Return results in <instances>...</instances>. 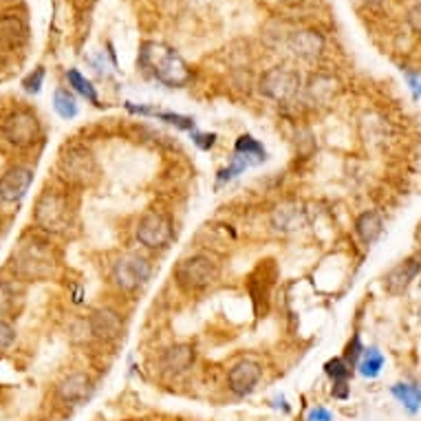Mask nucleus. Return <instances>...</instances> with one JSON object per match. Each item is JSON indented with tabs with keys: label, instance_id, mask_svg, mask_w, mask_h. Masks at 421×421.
Segmentation results:
<instances>
[{
	"label": "nucleus",
	"instance_id": "1",
	"mask_svg": "<svg viewBox=\"0 0 421 421\" xmlns=\"http://www.w3.org/2000/svg\"><path fill=\"white\" fill-rule=\"evenodd\" d=\"M139 69L146 71L161 84L179 88L190 82V69L177 51L161 43H143L139 49Z\"/></svg>",
	"mask_w": 421,
	"mask_h": 421
},
{
	"label": "nucleus",
	"instance_id": "2",
	"mask_svg": "<svg viewBox=\"0 0 421 421\" xmlns=\"http://www.w3.org/2000/svg\"><path fill=\"white\" fill-rule=\"evenodd\" d=\"M12 267L20 278L47 280L56 272V254L45 241L25 239L12 254Z\"/></svg>",
	"mask_w": 421,
	"mask_h": 421
},
{
	"label": "nucleus",
	"instance_id": "3",
	"mask_svg": "<svg viewBox=\"0 0 421 421\" xmlns=\"http://www.w3.org/2000/svg\"><path fill=\"white\" fill-rule=\"evenodd\" d=\"M75 210L69 197L60 192H45L36 203V223L38 228L51 234H64L73 228Z\"/></svg>",
	"mask_w": 421,
	"mask_h": 421
},
{
	"label": "nucleus",
	"instance_id": "4",
	"mask_svg": "<svg viewBox=\"0 0 421 421\" xmlns=\"http://www.w3.org/2000/svg\"><path fill=\"white\" fill-rule=\"evenodd\" d=\"M300 75L287 67H274L261 77V93L278 104H291L300 95Z\"/></svg>",
	"mask_w": 421,
	"mask_h": 421
},
{
	"label": "nucleus",
	"instance_id": "5",
	"mask_svg": "<svg viewBox=\"0 0 421 421\" xmlns=\"http://www.w3.org/2000/svg\"><path fill=\"white\" fill-rule=\"evenodd\" d=\"M179 285L183 289H190V291H197V289H205L210 287L212 282H217L219 278V265L214 263L210 256H192V258H186L183 263H179L177 272Z\"/></svg>",
	"mask_w": 421,
	"mask_h": 421
},
{
	"label": "nucleus",
	"instance_id": "6",
	"mask_svg": "<svg viewBox=\"0 0 421 421\" xmlns=\"http://www.w3.org/2000/svg\"><path fill=\"white\" fill-rule=\"evenodd\" d=\"M60 172L73 186H91L97 179V161L91 150L73 146L60 159Z\"/></svg>",
	"mask_w": 421,
	"mask_h": 421
},
{
	"label": "nucleus",
	"instance_id": "7",
	"mask_svg": "<svg viewBox=\"0 0 421 421\" xmlns=\"http://www.w3.org/2000/svg\"><path fill=\"white\" fill-rule=\"evenodd\" d=\"M152 267L139 254H124L112 265V280L121 291H137L150 280Z\"/></svg>",
	"mask_w": 421,
	"mask_h": 421
},
{
	"label": "nucleus",
	"instance_id": "8",
	"mask_svg": "<svg viewBox=\"0 0 421 421\" xmlns=\"http://www.w3.org/2000/svg\"><path fill=\"white\" fill-rule=\"evenodd\" d=\"M3 139L14 148H29L40 137V121L34 112L29 110H16L12 112L0 126Z\"/></svg>",
	"mask_w": 421,
	"mask_h": 421
},
{
	"label": "nucleus",
	"instance_id": "9",
	"mask_svg": "<svg viewBox=\"0 0 421 421\" xmlns=\"http://www.w3.org/2000/svg\"><path fill=\"white\" fill-rule=\"evenodd\" d=\"M172 221L166 214L150 212L137 225V241L148 250H161L172 241Z\"/></svg>",
	"mask_w": 421,
	"mask_h": 421
},
{
	"label": "nucleus",
	"instance_id": "10",
	"mask_svg": "<svg viewBox=\"0 0 421 421\" xmlns=\"http://www.w3.org/2000/svg\"><path fill=\"white\" fill-rule=\"evenodd\" d=\"M34 183V172L29 168L16 166L9 168L3 177H0V201L5 203H18L27 197L29 188Z\"/></svg>",
	"mask_w": 421,
	"mask_h": 421
},
{
	"label": "nucleus",
	"instance_id": "11",
	"mask_svg": "<svg viewBox=\"0 0 421 421\" xmlns=\"http://www.w3.org/2000/svg\"><path fill=\"white\" fill-rule=\"evenodd\" d=\"M261 377H263L261 364L254 362V359H243V362L232 366V371L228 375V382H230V388L234 390L236 395H248L256 388V384L261 382Z\"/></svg>",
	"mask_w": 421,
	"mask_h": 421
},
{
	"label": "nucleus",
	"instance_id": "12",
	"mask_svg": "<svg viewBox=\"0 0 421 421\" xmlns=\"http://www.w3.org/2000/svg\"><path fill=\"white\" fill-rule=\"evenodd\" d=\"M88 328L91 333L99 340H117L121 335V328H124V322H121V315L112 309H97L93 311V315L88 317Z\"/></svg>",
	"mask_w": 421,
	"mask_h": 421
},
{
	"label": "nucleus",
	"instance_id": "13",
	"mask_svg": "<svg viewBox=\"0 0 421 421\" xmlns=\"http://www.w3.org/2000/svg\"><path fill=\"white\" fill-rule=\"evenodd\" d=\"M91 393H93V382H91V377L84 375V373L69 375L58 386V397L62 399V402H67V404L84 402V399L91 397Z\"/></svg>",
	"mask_w": 421,
	"mask_h": 421
},
{
	"label": "nucleus",
	"instance_id": "14",
	"mask_svg": "<svg viewBox=\"0 0 421 421\" xmlns=\"http://www.w3.org/2000/svg\"><path fill=\"white\" fill-rule=\"evenodd\" d=\"M421 272V261H415V258H408L404 263H399L397 267L388 272L386 276V289L390 293H402L404 289H408V285L415 280V276Z\"/></svg>",
	"mask_w": 421,
	"mask_h": 421
},
{
	"label": "nucleus",
	"instance_id": "15",
	"mask_svg": "<svg viewBox=\"0 0 421 421\" xmlns=\"http://www.w3.org/2000/svg\"><path fill=\"white\" fill-rule=\"evenodd\" d=\"M194 364V348L190 344H177L161 357V368L170 375H181Z\"/></svg>",
	"mask_w": 421,
	"mask_h": 421
},
{
	"label": "nucleus",
	"instance_id": "16",
	"mask_svg": "<svg viewBox=\"0 0 421 421\" xmlns=\"http://www.w3.org/2000/svg\"><path fill=\"white\" fill-rule=\"evenodd\" d=\"M322 38L313 34V32H296L291 38H289V49L293 51L296 56H300V58H306V60H311L315 56H320L322 53Z\"/></svg>",
	"mask_w": 421,
	"mask_h": 421
},
{
	"label": "nucleus",
	"instance_id": "17",
	"mask_svg": "<svg viewBox=\"0 0 421 421\" xmlns=\"http://www.w3.org/2000/svg\"><path fill=\"white\" fill-rule=\"evenodd\" d=\"M274 228L280 232H296L304 228L306 223V214L304 210H300L298 205H282L274 212Z\"/></svg>",
	"mask_w": 421,
	"mask_h": 421
},
{
	"label": "nucleus",
	"instance_id": "18",
	"mask_svg": "<svg viewBox=\"0 0 421 421\" xmlns=\"http://www.w3.org/2000/svg\"><path fill=\"white\" fill-rule=\"evenodd\" d=\"M382 230H384V221L379 217V212H373V210L364 212V214H359V219L355 221V232L366 245H373L379 239Z\"/></svg>",
	"mask_w": 421,
	"mask_h": 421
},
{
	"label": "nucleus",
	"instance_id": "19",
	"mask_svg": "<svg viewBox=\"0 0 421 421\" xmlns=\"http://www.w3.org/2000/svg\"><path fill=\"white\" fill-rule=\"evenodd\" d=\"M126 108L130 112H139V115H150V117H157L161 121H168V124H174L177 128L183 130H192L194 128V119L186 117V115H179V112H166V110H155V108H143V106H135L132 101H128Z\"/></svg>",
	"mask_w": 421,
	"mask_h": 421
},
{
	"label": "nucleus",
	"instance_id": "20",
	"mask_svg": "<svg viewBox=\"0 0 421 421\" xmlns=\"http://www.w3.org/2000/svg\"><path fill=\"white\" fill-rule=\"evenodd\" d=\"M234 152H236V155H243V157L252 159L256 166H258V163H263V161L267 159V152H265V148H263V143H261L258 139H254L252 135H241L239 139H236Z\"/></svg>",
	"mask_w": 421,
	"mask_h": 421
},
{
	"label": "nucleus",
	"instance_id": "21",
	"mask_svg": "<svg viewBox=\"0 0 421 421\" xmlns=\"http://www.w3.org/2000/svg\"><path fill=\"white\" fill-rule=\"evenodd\" d=\"M53 108L62 119H73L77 115V99L67 88H58L53 93Z\"/></svg>",
	"mask_w": 421,
	"mask_h": 421
},
{
	"label": "nucleus",
	"instance_id": "22",
	"mask_svg": "<svg viewBox=\"0 0 421 421\" xmlns=\"http://www.w3.org/2000/svg\"><path fill=\"white\" fill-rule=\"evenodd\" d=\"M67 80H69V84L73 86L82 97H86L91 101V104H99V97H97V91L93 86V82L86 80L77 69H69L67 71Z\"/></svg>",
	"mask_w": 421,
	"mask_h": 421
},
{
	"label": "nucleus",
	"instance_id": "23",
	"mask_svg": "<svg viewBox=\"0 0 421 421\" xmlns=\"http://www.w3.org/2000/svg\"><path fill=\"white\" fill-rule=\"evenodd\" d=\"M382 366H384V355L377 351V348H364V353H362V359H359V373H362L364 377L368 379H373L379 375V371H382Z\"/></svg>",
	"mask_w": 421,
	"mask_h": 421
},
{
	"label": "nucleus",
	"instance_id": "24",
	"mask_svg": "<svg viewBox=\"0 0 421 421\" xmlns=\"http://www.w3.org/2000/svg\"><path fill=\"white\" fill-rule=\"evenodd\" d=\"M393 395L410 410V413H417L421 408V390L413 384H395Z\"/></svg>",
	"mask_w": 421,
	"mask_h": 421
},
{
	"label": "nucleus",
	"instance_id": "25",
	"mask_svg": "<svg viewBox=\"0 0 421 421\" xmlns=\"http://www.w3.org/2000/svg\"><path fill=\"white\" fill-rule=\"evenodd\" d=\"M324 373L333 379V384H346L348 377L353 373V368L344 362V357H333L324 364Z\"/></svg>",
	"mask_w": 421,
	"mask_h": 421
},
{
	"label": "nucleus",
	"instance_id": "26",
	"mask_svg": "<svg viewBox=\"0 0 421 421\" xmlns=\"http://www.w3.org/2000/svg\"><path fill=\"white\" fill-rule=\"evenodd\" d=\"M16 309V291L9 282L0 280V317Z\"/></svg>",
	"mask_w": 421,
	"mask_h": 421
},
{
	"label": "nucleus",
	"instance_id": "27",
	"mask_svg": "<svg viewBox=\"0 0 421 421\" xmlns=\"http://www.w3.org/2000/svg\"><path fill=\"white\" fill-rule=\"evenodd\" d=\"M362 353H364V346H362V340H359V335H355L351 342L346 344V351H344V362L355 368L359 364V359H362Z\"/></svg>",
	"mask_w": 421,
	"mask_h": 421
},
{
	"label": "nucleus",
	"instance_id": "28",
	"mask_svg": "<svg viewBox=\"0 0 421 421\" xmlns=\"http://www.w3.org/2000/svg\"><path fill=\"white\" fill-rule=\"evenodd\" d=\"M43 82H45V69H36L34 73H29V75L23 80V88L27 91V93L38 95L40 88H43Z\"/></svg>",
	"mask_w": 421,
	"mask_h": 421
},
{
	"label": "nucleus",
	"instance_id": "29",
	"mask_svg": "<svg viewBox=\"0 0 421 421\" xmlns=\"http://www.w3.org/2000/svg\"><path fill=\"white\" fill-rule=\"evenodd\" d=\"M16 340V331L14 326L5 322L3 317H0V348H7L9 344H12Z\"/></svg>",
	"mask_w": 421,
	"mask_h": 421
},
{
	"label": "nucleus",
	"instance_id": "30",
	"mask_svg": "<svg viewBox=\"0 0 421 421\" xmlns=\"http://www.w3.org/2000/svg\"><path fill=\"white\" fill-rule=\"evenodd\" d=\"M194 143L201 148V150H210L214 143H217V135L214 132H210V135H205V132H194Z\"/></svg>",
	"mask_w": 421,
	"mask_h": 421
},
{
	"label": "nucleus",
	"instance_id": "31",
	"mask_svg": "<svg viewBox=\"0 0 421 421\" xmlns=\"http://www.w3.org/2000/svg\"><path fill=\"white\" fill-rule=\"evenodd\" d=\"M406 82H408V86L413 88L415 99H419V97H421V73H413V71H406Z\"/></svg>",
	"mask_w": 421,
	"mask_h": 421
},
{
	"label": "nucleus",
	"instance_id": "32",
	"mask_svg": "<svg viewBox=\"0 0 421 421\" xmlns=\"http://www.w3.org/2000/svg\"><path fill=\"white\" fill-rule=\"evenodd\" d=\"M408 25L413 27L415 32L421 34V3H417V5L408 12Z\"/></svg>",
	"mask_w": 421,
	"mask_h": 421
},
{
	"label": "nucleus",
	"instance_id": "33",
	"mask_svg": "<svg viewBox=\"0 0 421 421\" xmlns=\"http://www.w3.org/2000/svg\"><path fill=\"white\" fill-rule=\"evenodd\" d=\"M306 421H333V417L326 408H313L309 410V415H306Z\"/></svg>",
	"mask_w": 421,
	"mask_h": 421
},
{
	"label": "nucleus",
	"instance_id": "34",
	"mask_svg": "<svg viewBox=\"0 0 421 421\" xmlns=\"http://www.w3.org/2000/svg\"><path fill=\"white\" fill-rule=\"evenodd\" d=\"M371 3H379V0H371Z\"/></svg>",
	"mask_w": 421,
	"mask_h": 421
}]
</instances>
